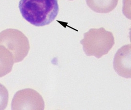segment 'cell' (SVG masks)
Segmentation results:
<instances>
[{
	"instance_id": "obj_6",
	"label": "cell",
	"mask_w": 131,
	"mask_h": 110,
	"mask_svg": "<svg viewBox=\"0 0 131 110\" xmlns=\"http://www.w3.org/2000/svg\"><path fill=\"white\" fill-rule=\"evenodd\" d=\"M87 5L93 11L107 13L113 11L118 4V0H86Z\"/></svg>"
},
{
	"instance_id": "obj_7",
	"label": "cell",
	"mask_w": 131,
	"mask_h": 110,
	"mask_svg": "<svg viewBox=\"0 0 131 110\" xmlns=\"http://www.w3.org/2000/svg\"><path fill=\"white\" fill-rule=\"evenodd\" d=\"M14 63L12 53L6 47L0 45V77L12 71Z\"/></svg>"
},
{
	"instance_id": "obj_8",
	"label": "cell",
	"mask_w": 131,
	"mask_h": 110,
	"mask_svg": "<svg viewBox=\"0 0 131 110\" xmlns=\"http://www.w3.org/2000/svg\"><path fill=\"white\" fill-rule=\"evenodd\" d=\"M9 94L7 89L0 83V110L6 109Z\"/></svg>"
},
{
	"instance_id": "obj_1",
	"label": "cell",
	"mask_w": 131,
	"mask_h": 110,
	"mask_svg": "<svg viewBox=\"0 0 131 110\" xmlns=\"http://www.w3.org/2000/svg\"><path fill=\"white\" fill-rule=\"evenodd\" d=\"M19 8L24 19L36 27L51 23L59 12L58 0H20Z\"/></svg>"
},
{
	"instance_id": "obj_2",
	"label": "cell",
	"mask_w": 131,
	"mask_h": 110,
	"mask_svg": "<svg viewBox=\"0 0 131 110\" xmlns=\"http://www.w3.org/2000/svg\"><path fill=\"white\" fill-rule=\"evenodd\" d=\"M83 36L80 43L83 46L84 52L89 56L100 58L107 54L115 44L113 33L103 27L91 29Z\"/></svg>"
},
{
	"instance_id": "obj_4",
	"label": "cell",
	"mask_w": 131,
	"mask_h": 110,
	"mask_svg": "<svg viewBox=\"0 0 131 110\" xmlns=\"http://www.w3.org/2000/svg\"><path fill=\"white\" fill-rule=\"evenodd\" d=\"M45 104L41 95L32 89L18 91L12 99V110H44Z\"/></svg>"
},
{
	"instance_id": "obj_3",
	"label": "cell",
	"mask_w": 131,
	"mask_h": 110,
	"mask_svg": "<svg viewBox=\"0 0 131 110\" xmlns=\"http://www.w3.org/2000/svg\"><path fill=\"white\" fill-rule=\"evenodd\" d=\"M0 45L6 47L12 53L14 63L21 62L30 49L28 38L18 29H8L0 32Z\"/></svg>"
},
{
	"instance_id": "obj_5",
	"label": "cell",
	"mask_w": 131,
	"mask_h": 110,
	"mask_svg": "<svg viewBox=\"0 0 131 110\" xmlns=\"http://www.w3.org/2000/svg\"><path fill=\"white\" fill-rule=\"evenodd\" d=\"M131 45L122 46L117 51L113 60V68L118 75L126 78H130Z\"/></svg>"
},
{
	"instance_id": "obj_9",
	"label": "cell",
	"mask_w": 131,
	"mask_h": 110,
	"mask_svg": "<svg viewBox=\"0 0 131 110\" xmlns=\"http://www.w3.org/2000/svg\"><path fill=\"white\" fill-rule=\"evenodd\" d=\"M69 1H73V0H69Z\"/></svg>"
}]
</instances>
